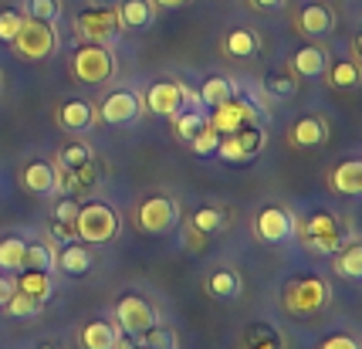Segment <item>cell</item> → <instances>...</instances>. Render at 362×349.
<instances>
[{
  "label": "cell",
  "mask_w": 362,
  "mask_h": 349,
  "mask_svg": "<svg viewBox=\"0 0 362 349\" xmlns=\"http://www.w3.org/2000/svg\"><path fill=\"white\" fill-rule=\"evenodd\" d=\"M183 217V210L176 204V197L170 193H149L136 204V214H132V224L139 234H170Z\"/></svg>",
  "instance_id": "obj_1"
},
{
  "label": "cell",
  "mask_w": 362,
  "mask_h": 349,
  "mask_svg": "<svg viewBox=\"0 0 362 349\" xmlns=\"http://www.w3.org/2000/svg\"><path fill=\"white\" fill-rule=\"evenodd\" d=\"M71 231H75V238L85 241V244H105V241L115 238V231H119V217H115V210H112L109 204H102V200H88V204L78 207Z\"/></svg>",
  "instance_id": "obj_2"
},
{
  "label": "cell",
  "mask_w": 362,
  "mask_h": 349,
  "mask_svg": "<svg viewBox=\"0 0 362 349\" xmlns=\"http://www.w3.org/2000/svg\"><path fill=\"white\" fill-rule=\"evenodd\" d=\"M122 31L126 28H122L115 7L95 4V7H85L81 14H75V34L81 38V45H112Z\"/></svg>",
  "instance_id": "obj_3"
},
{
  "label": "cell",
  "mask_w": 362,
  "mask_h": 349,
  "mask_svg": "<svg viewBox=\"0 0 362 349\" xmlns=\"http://www.w3.org/2000/svg\"><path fill=\"white\" fill-rule=\"evenodd\" d=\"M281 302L291 316H315V312H322L329 305V282L318 278V275L295 278V282L284 285Z\"/></svg>",
  "instance_id": "obj_4"
},
{
  "label": "cell",
  "mask_w": 362,
  "mask_h": 349,
  "mask_svg": "<svg viewBox=\"0 0 362 349\" xmlns=\"http://www.w3.org/2000/svg\"><path fill=\"white\" fill-rule=\"evenodd\" d=\"M71 79L81 85H105L115 71V55L109 51V45H81L71 55Z\"/></svg>",
  "instance_id": "obj_5"
},
{
  "label": "cell",
  "mask_w": 362,
  "mask_h": 349,
  "mask_svg": "<svg viewBox=\"0 0 362 349\" xmlns=\"http://www.w3.org/2000/svg\"><path fill=\"white\" fill-rule=\"evenodd\" d=\"M11 48H14L21 58H28V62H45V58H51V55L58 51V34H54V24H45V21H31V17H24V24H21L17 38L11 41Z\"/></svg>",
  "instance_id": "obj_6"
},
{
  "label": "cell",
  "mask_w": 362,
  "mask_h": 349,
  "mask_svg": "<svg viewBox=\"0 0 362 349\" xmlns=\"http://www.w3.org/2000/svg\"><path fill=\"white\" fill-rule=\"evenodd\" d=\"M142 109L146 105H142L139 92H132V88H112L109 96L95 105V115H98L102 126H132V122H139Z\"/></svg>",
  "instance_id": "obj_7"
},
{
  "label": "cell",
  "mask_w": 362,
  "mask_h": 349,
  "mask_svg": "<svg viewBox=\"0 0 362 349\" xmlns=\"http://www.w3.org/2000/svg\"><path fill=\"white\" fill-rule=\"evenodd\" d=\"M295 231H298L301 244L318 254H335L342 248V231L332 214H312L308 221H295Z\"/></svg>",
  "instance_id": "obj_8"
},
{
  "label": "cell",
  "mask_w": 362,
  "mask_h": 349,
  "mask_svg": "<svg viewBox=\"0 0 362 349\" xmlns=\"http://www.w3.org/2000/svg\"><path fill=\"white\" fill-rule=\"evenodd\" d=\"M156 309H153V302L142 299V295H136V292H129V295H122V299L115 302V326L122 329L126 336H136L146 333L149 326H156Z\"/></svg>",
  "instance_id": "obj_9"
},
{
  "label": "cell",
  "mask_w": 362,
  "mask_h": 349,
  "mask_svg": "<svg viewBox=\"0 0 362 349\" xmlns=\"http://www.w3.org/2000/svg\"><path fill=\"white\" fill-rule=\"evenodd\" d=\"M261 146H264V132L254 122V126H244V129H237V132L221 136V143H217L214 153L221 159H227V163H247V159H254L261 153Z\"/></svg>",
  "instance_id": "obj_10"
},
{
  "label": "cell",
  "mask_w": 362,
  "mask_h": 349,
  "mask_svg": "<svg viewBox=\"0 0 362 349\" xmlns=\"http://www.w3.org/2000/svg\"><path fill=\"white\" fill-rule=\"evenodd\" d=\"M295 31L308 41H322L335 31V11L325 0H305L295 14Z\"/></svg>",
  "instance_id": "obj_11"
},
{
  "label": "cell",
  "mask_w": 362,
  "mask_h": 349,
  "mask_svg": "<svg viewBox=\"0 0 362 349\" xmlns=\"http://www.w3.org/2000/svg\"><path fill=\"white\" fill-rule=\"evenodd\" d=\"M254 238L264 241V244H281L295 234V217H291V210L281 204H271L264 210H257V217H254Z\"/></svg>",
  "instance_id": "obj_12"
},
{
  "label": "cell",
  "mask_w": 362,
  "mask_h": 349,
  "mask_svg": "<svg viewBox=\"0 0 362 349\" xmlns=\"http://www.w3.org/2000/svg\"><path fill=\"white\" fill-rule=\"evenodd\" d=\"M183 81L176 79H163V81H153L149 92L142 96V105L153 112V115H173V112L183 109Z\"/></svg>",
  "instance_id": "obj_13"
},
{
  "label": "cell",
  "mask_w": 362,
  "mask_h": 349,
  "mask_svg": "<svg viewBox=\"0 0 362 349\" xmlns=\"http://www.w3.org/2000/svg\"><path fill=\"white\" fill-rule=\"evenodd\" d=\"M54 122H58V129H64V132L81 136V132H88V129L98 122V115H95L92 102H85V98H68V102H62V105L54 109Z\"/></svg>",
  "instance_id": "obj_14"
},
{
  "label": "cell",
  "mask_w": 362,
  "mask_h": 349,
  "mask_svg": "<svg viewBox=\"0 0 362 349\" xmlns=\"http://www.w3.org/2000/svg\"><path fill=\"white\" fill-rule=\"evenodd\" d=\"M329 139V119L325 115H301L295 126L288 129V143L295 149H315Z\"/></svg>",
  "instance_id": "obj_15"
},
{
  "label": "cell",
  "mask_w": 362,
  "mask_h": 349,
  "mask_svg": "<svg viewBox=\"0 0 362 349\" xmlns=\"http://www.w3.org/2000/svg\"><path fill=\"white\" fill-rule=\"evenodd\" d=\"M206 122L217 129L221 136H227V132H237V129H244V126H254V109L247 105V102H234V98H227L223 105L214 109V115H210Z\"/></svg>",
  "instance_id": "obj_16"
},
{
  "label": "cell",
  "mask_w": 362,
  "mask_h": 349,
  "mask_svg": "<svg viewBox=\"0 0 362 349\" xmlns=\"http://www.w3.org/2000/svg\"><path fill=\"white\" fill-rule=\"evenodd\" d=\"M21 183H24L28 193L47 197V193L58 190V166L47 163V159H31V163H24V170H21Z\"/></svg>",
  "instance_id": "obj_17"
},
{
  "label": "cell",
  "mask_w": 362,
  "mask_h": 349,
  "mask_svg": "<svg viewBox=\"0 0 362 349\" xmlns=\"http://www.w3.org/2000/svg\"><path fill=\"white\" fill-rule=\"evenodd\" d=\"M95 258L88 251V244L78 238L64 241L62 251H54V268L64 271V275H85V271H92Z\"/></svg>",
  "instance_id": "obj_18"
},
{
  "label": "cell",
  "mask_w": 362,
  "mask_h": 349,
  "mask_svg": "<svg viewBox=\"0 0 362 349\" xmlns=\"http://www.w3.org/2000/svg\"><path fill=\"white\" fill-rule=\"evenodd\" d=\"M329 190L342 197H359L362 193V163L359 159H342L329 170Z\"/></svg>",
  "instance_id": "obj_19"
},
{
  "label": "cell",
  "mask_w": 362,
  "mask_h": 349,
  "mask_svg": "<svg viewBox=\"0 0 362 349\" xmlns=\"http://www.w3.org/2000/svg\"><path fill=\"white\" fill-rule=\"evenodd\" d=\"M115 11H119L122 28H129V31H142V28L156 24V4L153 0H119Z\"/></svg>",
  "instance_id": "obj_20"
},
{
  "label": "cell",
  "mask_w": 362,
  "mask_h": 349,
  "mask_svg": "<svg viewBox=\"0 0 362 349\" xmlns=\"http://www.w3.org/2000/svg\"><path fill=\"white\" fill-rule=\"evenodd\" d=\"M221 51L227 58H254L261 51V34L251 28H234L221 38Z\"/></svg>",
  "instance_id": "obj_21"
},
{
  "label": "cell",
  "mask_w": 362,
  "mask_h": 349,
  "mask_svg": "<svg viewBox=\"0 0 362 349\" xmlns=\"http://www.w3.org/2000/svg\"><path fill=\"white\" fill-rule=\"evenodd\" d=\"M240 292H244V285H240V275H237L234 268H214L206 275V295H210V299L237 302Z\"/></svg>",
  "instance_id": "obj_22"
},
{
  "label": "cell",
  "mask_w": 362,
  "mask_h": 349,
  "mask_svg": "<svg viewBox=\"0 0 362 349\" xmlns=\"http://www.w3.org/2000/svg\"><path fill=\"white\" fill-rule=\"evenodd\" d=\"M325 64H329V55H325V48L308 45V48H298L295 55H291L288 68H291L298 79H322V75H325Z\"/></svg>",
  "instance_id": "obj_23"
},
{
  "label": "cell",
  "mask_w": 362,
  "mask_h": 349,
  "mask_svg": "<svg viewBox=\"0 0 362 349\" xmlns=\"http://www.w3.org/2000/svg\"><path fill=\"white\" fill-rule=\"evenodd\" d=\"M119 339V326L109 319H92L88 326H81L78 343L81 349H112Z\"/></svg>",
  "instance_id": "obj_24"
},
{
  "label": "cell",
  "mask_w": 362,
  "mask_h": 349,
  "mask_svg": "<svg viewBox=\"0 0 362 349\" xmlns=\"http://www.w3.org/2000/svg\"><path fill=\"white\" fill-rule=\"evenodd\" d=\"M21 292H28L31 299H37L45 305L54 295V282H51V271H37V268H21V275L14 278Z\"/></svg>",
  "instance_id": "obj_25"
},
{
  "label": "cell",
  "mask_w": 362,
  "mask_h": 349,
  "mask_svg": "<svg viewBox=\"0 0 362 349\" xmlns=\"http://www.w3.org/2000/svg\"><path fill=\"white\" fill-rule=\"evenodd\" d=\"M230 224V210H223V207H200V210H193V217H189V231L193 234H217Z\"/></svg>",
  "instance_id": "obj_26"
},
{
  "label": "cell",
  "mask_w": 362,
  "mask_h": 349,
  "mask_svg": "<svg viewBox=\"0 0 362 349\" xmlns=\"http://www.w3.org/2000/svg\"><path fill=\"white\" fill-rule=\"evenodd\" d=\"M332 268H335L339 278H346V282H359L362 278V244L359 241H352V244H346V248H339Z\"/></svg>",
  "instance_id": "obj_27"
},
{
  "label": "cell",
  "mask_w": 362,
  "mask_h": 349,
  "mask_svg": "<svg viewBox=\"0 0 362 349\" xmlns=\"http://www.w3.org/2000/svg\"><path fill=\"white\" fill-rule=\"evenodd\" d=\"M325 81L332 88H356L362 81V71L352 58H335V62L325 64Z\"/></svg>",
  "instance_id": "obj_28"
},
{
  "label": "cell",
  "mask_w": 362,
  "mask_h": 349,
  "mask_svg": "<svg viewBox=\"0 0 362 349\" xmlns=\"http://www.w3.org/2000/svg\"><path fill=\"white\" fill-rule=\"evenodd\" d=\"M200 102H206L210 109H217V105H223L227 98H234V81L223 79V75H210V79L200 85Z\"/></svg>",
  "instance_id": "obj_29"
},
{
  "label": "cell",
  "mask_w": 362,
  "mask_h": 349,
  "mask_svg": "<svg viewBox=\"0 0 362 349\" xmlns=\"http://www.w3.org/2000/svg\"><path fill=\"white\" fill-rule=\"evenodd\" d=\"M264 92L274 98H291L298 92V75L291 68H274L271 75H264Z\"/></svg>",
  "instance_id": "obj_30"
},
{
  "label": "cell",
  "mask_w": 362,
  "mask_h": 349,
  "mask_svg": "<svg viewBox=\"0 0 362 349\" xmlns=\"http://www.w3.org/2000/svg\"><path fill=\"white\" fill-rule=\"evenodd\" d=\"M98 183V170L92 163H81L75 170H58V187H68V190H85V187H95Z\"/></svg>",
  "instance_id": "obj_31"
},
{
  "label": "cell",
  "mask_w": 362,
  "mask_h": 349,
  "mask_svg": "<svg viewBox=\"0 0 362 349\" xmlns=\"http://www.w3.org/2000/svg\"><path fill=\"white\" fill-rule=\"evenodd\" d=\"M95 153L88 143H81V139H68V143L58 149V170H75V166H81V163H92Z\"/></svg>",
  "instance_id": "obj_32"
},
{
  "label": "cell",
  "mask_w": 362,
  "mask_h": 349,
  "mask_svg": "<svg viewBox=\"0 0 362 349\" xmlns=\"http://www.w3.org/2000/svg\"><path fill=\"white\" fill-rule=\"evenodd\" d=\"M136 346L139 349H180V336L156 322V326H149L146 333L136 336Z\"/></svg>",
  "instance_id": "obj_33"
},
{
  "label": "cell",
  "mask_w": 362,
  "mask_h": 349,
  "mask_svg": "<svg viewBox=\"0 0 362 349\" xmlns=\"http://www.w3.org/2000/svg\"><path fill=\"white\" fill-rule=\"evenodd\" d=\"M24 251H28V241L24 238H0V271H21L24 268Z\"/></svg>",
  "instance_id": "obj_34"
},
{
  "label": "cell",
  "mask_w": 362,
  "mask_h": 349,
  "mask_svg": "<svg viewBox=\"0 0 362 349\" xmlns=\"http://www.w3.org/2000/svg\"><path fill=\"white\" fill-rule=\"evenodd\" d=\"M173 119V132H176V139H183V143H189L200 129L206 126V115H200V109H193V112H173L170 115Z\"/></svg>",
  "instance_id": "obj_35"
},
{
  "label": "cell",
  "mask_w": 362,
  "mask_h": 349,
  "mask_svg": "<svg viewBox=\"0 0 362 349\" xmlns=\"http://www.w3.org/2000/svg\"><path fill=\"white\" fill-rule=\"evenodd\" d=\"M0 309L7 312V319H34L37 312H41V302L31 299L28 292H21V288H17L14 295H11V299L4 302Z\"/></svg>",
  "instance_id": "obj_36"
},
{
  "label": "cell",
  "mask_w": 362,
  "mask_h": 349,
  "mask_svg": "<svg viewBox=\"0 0 362 349\" xmlns=\"http://www.w3.org/2000/svg\"><path fill=\"white\" fill-rule=\"evenodd\" d=\"M24 268L51 271V268H54V248H51L47 241H28V251H24Z\"/></svg>",
  "instance_id": "obj_37"
},
{
  "label": "cell",
  "mask_w": 362,
  "mask_h": 349,
  "mask_svg": "<svg viewBox=\"0 0 362 349\" xmlns=\"http://www.w3.org/2000/svg\"><path fill=\"white\" fill-rule=\"evenodd\" d=\"M24 17L54 24V21L62 17V0H28V4H24Z\"/></svg>",
  "instance_id": "obj_38"
},
{
  "label": "cell",
  "mask_w": 362,
  "mask_h": 349,
  "mask_svg": "<svg viewBox=\"0 0 362 349\" xmlns=\"http://www.w3.org/2000/svg\"><path fill=\"white\" fill-rule=\"evenodd\" d=\"M21 24H24V11L21 7H0V41L4 45H11L21 31Z\"/></svg>",
  "instance_id": "obj_39"
},
{
  "label": "cell",
  "mask_w": 362,
  "mask_h": 349,
  "mask_svg": "<svg viewBox=\"0 0 362 349\" xmlns=\"http://www.w3.org/2000/svg\"><path fill=\"white\" fill-rule=\"evenodd\" d=\"M217 143H221V132L210 126V122H206V126L200 129V132H197L193 139H189V146L197 149V156H210V153L217 149Z\"/></svg>",
  "instance_id": "obj_40"
},
{
  "label": "cell",
  "mask_w": 362,
  "mask_h": 349,
  "mask_svg": "<svg viewBox=\"0 0 362 349\" xmlns=\"http://www.w3.org/2000/svg\"><path fill=\"white\" fill-rule=\"evenodd\" d=\"M81 200H75V197H62L58 204H54V217L51 221H62V224H75V214H78Z\"/></svg>",
  "instance_id": "obj_41"
},
{
  "label": "cell",
  "mask_w": 362,
  "mask_h": 349,
  "mask_svg": "<svg viewBox=\"0 0 362 349\" xmlns=\"http://www.w3.org/2000/svg\"><path fill=\"white\" fill-rule=\"evenodd\" d=\"M247 346H251V349H284L281 339L271 333V329H264V326H261V329H254V333H251V343H247Z\"/></svg>",
  "instance_id": "obj_42"
},
{
  "label": "cell",
  "mask_w": 362,
  "mask_h": 349,
  "mask_svg": "<svg viewBox=\"0 0 362 349\" xmlns=\"http://www.w3.org/2000/svg\"><path fill=\"white\" fill-rule=\"evenodd\" d=\"M318 349H359V343H356V336L339 333V336H329V339H322V346H318Z\"/></svg>",
  "instance_id": "obj_43"
},
{
  "label": "cell",
  "mask_w": 362,
  "mask_h": 349,
  "mask_svg": "<svg viewBox=\"0 0 362 349\" xmlns=\"http://www.w3.org/2000/svg\"><path fill=\"white\" fill-rule=\"evenodd\" d=\"M14 292H17V282L11 278V271H7V275H0V305H4V302L11 299Z\"/></svg>",
  "instance_id": "obj_44"
},
{
  "label": "cell",
  "mask_w": 362,
  "mask_h": 349,
  "mask_svg": "<svg viewBox=\"0 0 362 349\" xmlns=\"http://www.w3.org/2000/svg\"><path fill=\"white\" fill-rule=\"evenodd\" d=\"M51 238H58V241H71V238H75V231H71V224L51 221Z\"/></svg>",
  "instance_id": "obj_45"
},
{
  "label": "cell",
  "mask_w": 362,
  "mask_h": 349,
  "mask_svg": "<svg viewBox=\"0 0 362 349\" xmlns=\"http://www.w3.org/2000/svg\"><path fill=\"white\" fill-rule=\"evenodd\" d=\"M288 0H247V7L251 11H278V7H284Z\"/></svg>",
  "instance_id": "obj_46"
},
{
  "label": "cell",
  "mask_w": 362,
  "mask_h": 349,
  "mask_svg": "<svg viewBox=\"0 0 362 349\" xmlns=\"http://www.w3.org/2000/svg\"><path fill=\"white\" fill-rule=\"evenodd\" d=\"M156 7H170V11H176V7H187L189 0H153Z\"/></svg>",
  "instance_id": "obj_47"
},
{
  "label": "cell",
  "mask_w": 362,
  "mask_h": 349,
  "mask_svg": "<svg viewBox=\"0 0 362 349\" xmlns=\"http://www.w3.org/2000/svg\"><path fill=\"white\" fill-rule=\"evenodd\" d=\"M112 349H139V346H136V339H132V336H129V339H122V336H119Z\"/></svg>",
  "instance_id": "obj_48"
},
{
  "label": "cell",
  "mask_w": 362,
  "mask_h": 349,
  "mask_svg": "<svg viewBox=\"0 0 362 349\" xmlns=\"http://www.w3.org/2000/svg\"><path fill=\"white\" fill-rule=\"evenodd\" d=\"M95 4H102V7H115L119 0H95Z\"/></svg>",
  "instance_id": "obj_49"
},
{
  "label": "cell",
  "mask_w": 362,
  "mask_h": 349,
  "mask_svg": "<svg viewBox=\"0 0 362 349\" xmlns=\"http://www.w3.org/2000/svg\"><path fill=\"white\" fill-rule=\"evenodd\" d=\"M37 349H54V346H37Z\"/></svg>",
  "instance_id": "obj_50"
}]
</instances>
